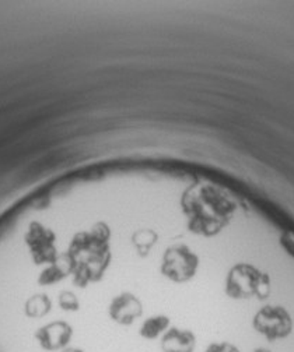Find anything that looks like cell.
<instances>
[{"label": "cell", "instance_id": "1", "mask_svg": "<svg viewBox=\"0 0 294 352\" xmlns=\"http://www.w3.org/2000/svg\"><path fill=\"white\" fill-rule=\"evenodd\" d=\"M181 206L191 230L204 238L215 236L230 221L235 206L220 189L207 182H193L181 195Z\"/></svg>", "mask_w": 294, "mask_h": 352}, {"label": "cell", "instance_id": "2", "mask_svg": "<svg viewBox=\"0 0 294 352\" xmlns=\"http://www.w3.org/2000/svg\"><path fill=\"white\" fill-rule=\"evenodd\" d=\"M271 277L246 263L235 264L226 278V294L231 299H266L271 295Z\"/></svg>", "mask_w": 294, "mask_h": 352}, {"label": "cell", "instance_id": "3", "mask_svg": "<svg viewBox=\"0 0 294 352\" xmlns=\"http://www.w3.org/2000/svg\"><path fill=\"white\" fill-rule=\"evenodd\" d=\"M252 326L268 341H279L291 334L293 319L283 306L268 305L257 312Z\"/></svg>", "mask_w": 294, "mask_h": 352}, {"label": "cell", "instance_id": "4", "mask_svg": "<svg viewBox=\"0 0 294 352\" xmlns=\"http://www.w3.org/2000/svg\"><path fill=\"white\" fill-rule=\"evenodd\" d=\"M203 352H240V349L227 341H212Z\"/></svg>", "mask_w": 294, "mask_h": 352}, {"label": "cell", "instance_id": "5", "mask_svg": "<svg viewBox=\"0 0 294 352\" xmlns=\"http://www.w3.org/2000/svg\"><path fill=\"white\" fill-rule=\"evenodd\" d=\"M280 243L283 246V249L291 256L294 257V235L291 232H284L280 238Z\"/></svg>", "mask_w": 294, "mask_h": 352}, {"label": "cell", "instance_id": "6", "mask_svg": "<svg viewBox=\"0 0 294 352\" xmlns=\"http://www.w3.org/2000/svg\"><path fill=\"white\" fill-rule=\"evenodd\" d=\"M255 352H272V351L266 349V348H258V349H255Z\"/></svg>", "mask_w": 294, "mask_h": 352}]
</instances>
